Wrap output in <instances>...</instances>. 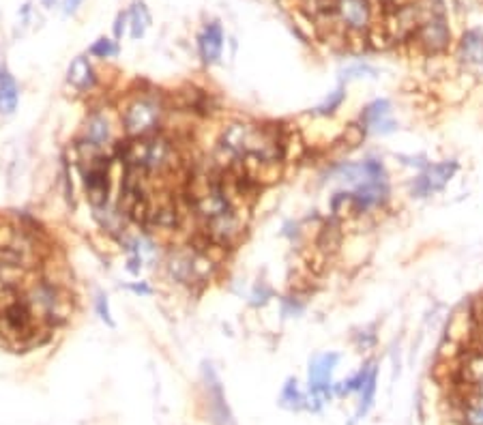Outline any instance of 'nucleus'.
<instances>
[{
    "mask_svg": "<svg viewBox=\"0 0 483 425\" xmlns=\"http://www.w3.org/2000/svg\"><path fill=\"white\" fill-rule=\"evenodd\" d=\"M163 114V103L157 97L137 95L121 110V125L131 140L149 137L161 131Z\"/></svg>",
    "mask_w": 483,
    "mask_h": 425,
    "instance_id": "1",
    "label": "nucleus"
},
{
    "mask_svg": "<svg viewBox=\"0 0 483 425\" xmlns=\"http://www.w3.org/2000/svg\"><path fill=\"white\" fill-rule=\"evenodd\" d=\"M165 271L170 279L185 286L193 283H206L215 271V260L209 258V250H200V247H181V250H172L165 258Z\"/></svg>",
    "mask_w": 483,
    "mask_h": 425,
    "instance_id": "2",
    "label": "nucleus"
},
{
    "mask_svg": "<svg viewBox=\"0 0 483 425\" xmlns=\"http://www.w3.org/2000/svg\"><path fill=\"white\" fill-rule=\"evenodd\" d=\"M114 142H116V127H114L110 114L101 112V110L93 112L84 125L80 149L88 151V159H90V157L103 155V151L114 147Z\"/></svg>",
    "mask_w": 483,
    "mask_h": 425,
    "instance_id": "3",
    "label": "nucleus"
},
{
    "mask_svg": "<svg viewBox=\"0 0 483 425\" xmlns=\"http://www.w3.org/2000/svg\"><path fill=\"white\" fill-rule=\"evenodd\" d=\"M333 13L343 26L355 32H363L372 22L369 0H335Z\"/></svg>",
    "mask_w": 483,
    "mask_h": 425,
    "instance_id": "4",
    "label": "nucleus"
},
{
    "mask_svg": "<svg viewBox=\"0 0 483 425\" xmlns=\"http://www.w3.org/2000/svg\"><path fill=\"white\" fill-rule=\"evenodd\" d=\"M449 39H451V32H449V28H447L442 18H432V20L423 22L415 32V41L430 54L442 52L447 46H449Z\"/></svg>",
    "mask_w": 483,
    "mask_h": 425,
    "instance_id": "5",
    "label": "nucleus"
},
{
    "mask_svg": "<svg viewBox=\"0 0 483 425\" xmlns=\"http://www.w3.org/2000/svg\"><path fill=\"white\" fill-rule=\"evenodd\" d=\"M204 378H206V389H209V412L213 417L215 425H234L232 412L226 404L224 398V389L215 376V372L211 370V365H204Z\"/></svg>",
    "mask_w": 483,
    "mask_h": 425,
    "instance_id": "6",
    "label": "nucleus"
},
{
    "mask_svg": "<svg viewBox=\"0 0 483 425\" xmlns=\"http://www.w3.org/2000/svg\"><path fill=\"white\" fill-rule=\"evenodd\" d=\"M339 357L335 352L320 354L309 365V389H312L314 396H327L331 389V374L337 365Z\"/></svg>",
    "mask_w": 483,
    "mask_h": 425,
    "instance_id": "7",
    "label": "nucleus"
},
{
    "mask_svg": "<svg viewBox=\"0 0 483 425\" xmlns=\"http://www.w3.org/2000/svg\"><path fill=\"white\" fill-rule=\"evenodd\" d=\"M456 172V163H436L430 166L419 179L412 185V194L415 196H428L432 191H438L447 185V181L451 179V174Z\"/></svg>",
    "mask_w": 483,
    "mask_h": 425,
    "instance_id": "8",
    "label": "nucleus"
},
{
    "mask_svg": "<svg viewBox=\"0 0 483 425\" xmlns=\"http://www.w3.org/2000/svg\"><path fill=\"white\" fill-rule=\"evenodd\" d=\"M363 127L376 133H391L395 129V121L391 119V105L387 99H378L369 103L361 114Z\"/></svg>",
    "mask_w": 483,
    "mask_h": 425,
    "instance_id": "9",
    "label": "nucleus"
},
{
    "mask_svg": "<svg viewBox=\"0 0 483 425\" xmlns=\"http://www.w3.org/2000/svg\"><path fill=\"white\" fill-rule=\"evenodd\" d=\"M222 48H224V32L217 22L206 24L204 30L198 37V50L200 56L206 65H213L222 58Z\"/></svg>",
    "mask_w": 483,
    "mask_h": 425,
    "instance_id": "10",
    "label": "nucleus"
},
{
    "mask_svg": "<svg viewBox=\"0 0 483 425\" xmlns=\"http://www.w3.org/2000/svg\"><path fill=\"white\" fill-rule=\"evenodd\" d=\"M69 82H72L78 90L86 93L95 86L97 82V76H95V69L90 67V62L80 56L72 62V67H69Z\"/></svg>",
    "mask_w": 483,
    "mask_h": 425,
    "instance_id": "11",
    "label": "nucleus"
},
{
    "mask_svg": "<svg viewBox=\"0 0 483 425\" xmlns=\"http://www.w3.org/2000/svg\"><path fill=\"white\" fill-rule=\"evenodd\" d=\"M460 56L468 65H483V32L468 30L460 43Z\"/></svg>",
    "mask_w": 483,
    "mask_h": 425,
    "instance_id": "12",
    "label": "nucleus"
},
{
    "mask_svg": "<svg viewBox=\"0 0 483 425\" xmlns=\"http://www.w3.org/2000/svg\"><path fill=\"white\" fill-rule=\"evenodd\" d=\"M462 378L466 386H483V350H472L468 354L462 365Z\"/></svg>",
    "mask_w": 483,
    "mask_h": 425,
    "instance_id": "13",
    "label": "nucleus"
},
{
    "mask_svg": "<svg viewBox=\"0 0 483 425\" xmlns=\"http://www.w3.org/2000/svg\"><path fill=\"white\" fill-rule=\"evenodd\" d=\"M18 108V84L7 69H0V112L11 114Z\"/></svg>",
    "mask_w": 483,
    "mask_h": 425,
    "instance_id": "14",
    "label": "nucleus"
},
{
    "mask_svg": "<svg viewBox=\"0 0 483 425\" xmlns=\"http://www.w3.org/2000/svg\"><path fill=\"white\" fill-rule=\"evenodd\" d=\"M462 417L466 425H483V386L475 389V393L466 398Z\"/></svg>",
    "mask_w": 483,
    "mask_h": 425,
    "instance_id": "15",
    "label": "nucleus"
},
{
    "mask_svg": "<svg viewBox=\"0 0 483 425\" xmlns=\"http://www.w3.org/2000/svg\"><path fill=\"white\" fill-rule=\"evenodd\" d=\"M149 24H151V18H149L147 7L142 3H135L133 9H131V37L140 39Z\"/></svg>",
    "mask_w": 483,
    "mask_h": 425,
    "instance_id": "16",
    "label": "nucleus"
},
{
    "mask_svg": "<svg viewBox=\"0 0 483 425\" xmlns=\"http://www.w3.org/2000/svg\"><path fill=\"white\" fill-rule=\"evenodd\" d=\"M303 402H305V398L299 391L297 380H288V384L284 386V391H282V404L288 406V408H301Z\"/></svg>",
    "mask_w": 483,
    "mask_h": 425,
    "instance_id": "17",
    "label": "nucleus"
},
{
    "mask_svg": "<svg viewBox=\"0 0 483 425\" xmlns=\"http://www.w3.org/2000/svg\"><path fill=\"white\" fill-rule=\"evenodd\" d=\"M374 391H376V370H372L369 378L365 380V384H363V389H361V406H359V412H357V414H363V412L372 406Z\"/></svg>",
    "mask_w": 483,
    "mask_h": 425,
    "instance_id": "18",
    "label": "nucleus"
},
{
    "mask_svg": "<svg viewBox=\"0 0 483 425\" xmlns=\"http://www.w3.org/2000/svg\"><path fill=\"white\" fill-rule=\"evenodd\" d=\"M374 370V367H372ZM372 370H361L357 376H353L351 380H346V382H341V386H337V393H353V391H359V389H363V384H365V380L369 378V374H372Z\"/></svg>",
    "mask_w": 483,
    "mask_h": 425,
    "instance_id": "19",
    "label": "nucleus"
},
{
    "mask_svg": "<svg viewBox=\"0 0 483 425\" xmlns=\"http://www.w3.org/2000/svg\"><path fill=\"white\" fill-rule=\"evenodd\" d=\"M90 54L97 56V58H110V56H116L118 54V46L112 41V39H99L93 48H90Z\"/></svg>",
    "mask_w": 483,
    "mask_h": 425,
    "instance_id": "20",
    "label": "nucleus"
},
{
    "mask_svg": "<svg viewBox=\"0 0 483 425\" xmlns=\"http://www.w3.org/2000/svg\"><path fill=\"white\" fill-rule=\"evenodd\" d=\"M341 101H343V90L341 88H337L335 93H331L329 97H327V101L322 103V105H318V114H322V116H327V114H333L339 105H341Z\"/></svg>",
    "mask_w": 483,
    "mask_h": 425,
    "instance_id": "21",
    "label": "nucleus"
},
{
    "mask_svg": "<svg viewBox=\"0 0 483 425\" xmlns=\"http://www.w3.org/2000/svg\"><path fill=\"white\" fill-rule=\"evenodd\" d=\"M363 135H365V129H363V127H359V125H348L346 133H343V140H346L351 147H357V144H361V142H363Z\"/></svg>",
    "mask_w": 483,
    "mask_h": 425,
    "instance_id": "22",
    "label": "nucleus"
},
{
    "mask_svg": "<svg viewBox=\"0 0 483 425\" xmlns=\"http://www.w3.org/2000/svg\"><path fill=\"white\" fill-rule=\"evenodd\" d=\"M97 311H99V316L103 318V321H108V323L112 325V321H110V309H108V303H106V297H99V299H97Z\"/></svg>",
    "mask_w": 483,
    "mask_h": 425,
    "instance_id": "23",
    "label": "nucleus"
},
{
    "mask_svg": "<svg viewBox=\"0 0 483 425\" xmlns=\"http://www.w3.org/2000/svg\"><path fill=\"white\" fill-rule=\"evenodd\" d=\"M82 0H64V13H74L80 7Z\"/></svg>",
    "mask_w": 483,
    "mask_h": 425,
    "instance_id": "24",
    "label": "nucleus"
},
{
    "mask_svg": "<svg viewBox=\"0 0 483 425\" xmlns=\"http://www.w3.org/2000/svg\"><path fill=\"white\" fill-rule=\"evenodd\" d=\"M378 5H381L385 11H389V13H393L397 7H395V0H378Z\"/></svg>",
    "mask_w": 483,
    "mask_h": 425,
    "instance_id": "25",
    "label": "nucleus"
},
{
    "mask_svg": "<svg viewBox=\"0 0 483 425\" xmlns=\"http://www.w3.org/2000/svg\"><path fill=\"white\" fill-rule=\"evenodd\" d=\"M133 292H140V295H151V288L144 286V283H140V286H131Z\"/></svg>",
    "mask_w": 483,
    "mask_h": 425,
    "instance_id": "26",
    "label": "nucleus"
},
{
    "mask_svg": "<svg viewBox=\"0 0 483 425\" xmlns=\"http://www.w3.org/2000/svg\"><path fill=\"white\" fill-rule=\"evenodd\" d=\"M121 24H125V13H121V15H118V20H116V28H114L116 37H121V32H123V26H121Z\"/></svg>",
    "mask_w": 483,
    "mask_h": 425,
    "instance_id": "27",
    "label": "nucleus"
},
{
    "mask_svg": "<svg viewBox=\"0 0 483 425\" xmlns=\"http://www.w3.org/2000/svg\"><path fill=\"white\" fill-rule=\"evenodd\" d=\"M477 342H479V350H483V327L479 329V335H477Z\"/></svg>",
    "mask_w": 483,
    "mask_h": 425,
    "instance_id": "28",
    "label": "nucleus"
},
{
    "mask_svg": "<svg viewBox=\"0 0 483 425\" xmlns=\"http://www.w3.org/2000/svg\"><path fill=\"white\" fill-rule=\"evenodd\" d=\"M43 3H46V5L50 7V5H54V0H43Z\"/></svg>",
    "mask_w": 483,
    "mask_h": 425,
    "instance_id": "29",
    "label": "nucleus"
}]
</instances>
